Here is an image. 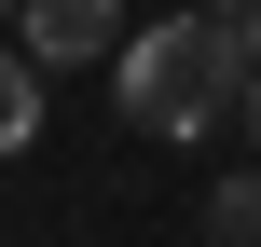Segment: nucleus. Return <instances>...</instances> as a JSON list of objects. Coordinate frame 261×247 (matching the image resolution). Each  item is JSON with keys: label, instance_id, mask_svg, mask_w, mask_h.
Masks as SVG:
<instances>
[{"label": "nucleus", "instance_id": "f257e3e1", "mask_svg": "<svg viewBox=\"0 0 261 247\" xmlns=\"http://www.w3.org/2000/svg\"><path fill=\"white\" fill-rule=\"evenodd\" d=\"M124 83V124L138 138H206V124H234L248 110V83H261V55H248V28L206 0V14H165V28H124V55H110Z\"/></svg>", "mask_w": 261, "mask_h": 247}, {"label": "nucleus", "instance_id": "f03ea898", "mask_svg": "<svg viewBox=\"0 0 261 247\" xmlns=\"http://www.w3.org/2000/svg\"><path fill=\"white\" fill-rule=\"evenodd\" d=\"M41 69H83V55H124V0H28L14 14Z\"/></svg>", "mask_w": 261, "mask_h": 247}, {"label": "nucleus", "instance_id": "7ed1b4c3", "mask_svg": "<svg viewBox=\"0 0 261 247\" xmlns=\"http://www.w3.org/2000/svg\"><path fill=\"white\" fill-rule=\"evenodd\" d=\"M28 138H41V55H28V41H0V165H14Z\"/></svg>", "mask_w": 261, "mask_h": 247}, {"label": "nucleus", "instance_id": "20e7f679", "mask_svg": "<svg viewBox=\"0 0 261 247\" xmlns=\"http://www.w3.org/2000/svg\"><path fill=\"white\" fill-rule=\"evenodd\" d=\"M206 247H261V179H220V206H206Z\"/></svg>", "mask_w": 261, "mask_h": 247}, {"label": "nucleus", "instance_id": "39448f33", "mask_svg": "<svg viewBox=\"0 0 261 247\" xmlns=\"http://www.w3.org/2000/svg\"><path fill=\"white\" fill-rule=\"evenodd\" d=\"M234 28H248V55H261V0H234Z\"/></svg>", "mask_w": 261, "mask_h": 247}, {"label": "nucleus", "instance_id": "423d86ee", "mask_svg": "<svg viewBox=\"0 0 261 247\" xmlns=\"http://www.w3.org/2000/svg\"><path fill=\"white\" fill-rule=\"evenodd\" d=\"M248 124H261V83H248Z\"/></svg>", "mask_w": 261, "mask_h": 247}, {"label": "nucleus", "instance_id": "0eeeda50", "mask_svg": "<svg viewBox=\"0 0 261 247\" xmlns=\"http://www.w3.org/2000/svg\"><path fill=\"white\" fill-rule=\"evenodd\" d=\"M0 14H14V0H0Z\"/></svg>", "mask_w": 261, "mask_h": 247}, {"label": "nucleus", "instance_id": "6e6552de", "mask_svg": "<svg viewBox=\"0 0 261 247\" xmlns=\"http://www.w3.org/2000/svg\"><path fill=\"white\" fill-rule=\"evenodd\" d=\"M220 14H234V0H220Z\"/></svg>", "mask_w": 261, "mask_h": 247}]
</instances>
